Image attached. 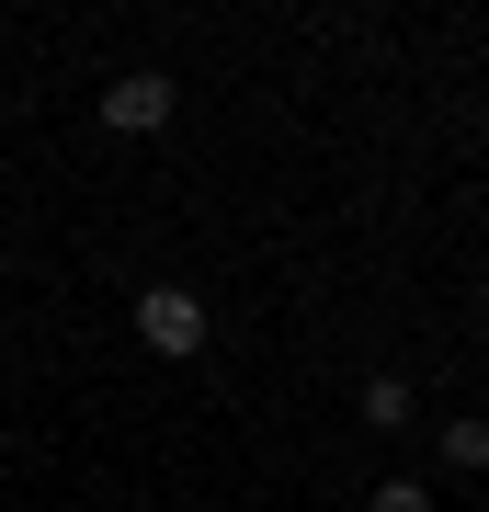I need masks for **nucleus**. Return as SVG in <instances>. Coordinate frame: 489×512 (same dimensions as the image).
<instances>
[{
	"label": "nucleus",
	"instance_id": "nucleus-1",
	"mask_svg": "<svg viewBox=\"0 0 489 512\" xmlns=\"http://www.w3.org/2000/svg\"><path fill=\"white\" fill-rule=\"evenodd\" d=\"M137 342H148V353H171V365H194V353L217 342V319H205V296H194V285H148V296H137Z\"/></svg>",
	"mask_w": 489,
	"mask_h": 512
},
{
	"label": "nucleus",
	"instance_id": "nucleus-2",
	"mask_svg": "<svg viewBox=\"0 0 489 512\" xmlns=\"http://www.w3.org/2000/svg\"><path fill=\"white\" fill-rule=\"evenodd\" d=\"M171 103H182V92H171L160 69H126V80H103V126H114V137H160V126H171Z\"/></svg>",
	"mask_w": 489,
	"mask_h": 512
},
{
	"label": "nucleus",
	"instance_id": "nucleus-3",
	"mask_svg": "<svg viewBox=\"0 0 489 512\" xmlns=\"http://www.w3.org/2000/svg\"><path fill=\"white\" fill-rule=\"evenodd\" d=\"M364 433H410V376H364Z\"/></svg>",
	"mask_w": 489,
	"mask_h": 512
},
{
	"label": "nucleus",
	"instance_id": "nucleus-4",
	"mask_svg": "<svg viewBox=\"0 0 489 512\" xmlns=\"http://www.w3.org/2000/svg\"><path fill=\"white\" fill-rule=\"evenodd\" d=\"M444 456H455V478H489V421H455Z\"/></svg>",
	"mask_w": 489,
	"mask_h": 512
},
{
	"label": "nucleus",
	"instance_id": "nucleus-5",
	"mask_svg": "<svg viewBox=\"0 0 489 512\" xmlns=\"http://www.w3.org/2000/svg\"><path fill=\"white\" fill-rule=\"evenodd\" d=\"M364 512H433V490H421V478H376V501Z\"/></svg>",
	"mask_w": 489,
	"mask_h": 512
}]
</instances>
